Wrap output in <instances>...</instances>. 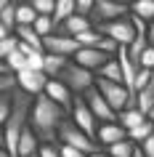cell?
Returning <instances> with one entry per match:
<instances>
[{"label":"cell","instance_id":"b9f144b4","mask_svg":"<svg viewBox=\"0 0 154 157\" xmlns=\"http://www.w3.org/2000/svg\"><path fill=\"white\" fill-rule=\"evenodd\" d=\"M88 157H109L106 152H96V155H88Z\"/></svg>","mask_w":154,"mask_h":157},{"label":"cell","instance_id":"603a6c76","mask_svg":"<svg viewBox=\"0 0 154 157\" xmlns=\"http://www.w3.org/2000/svg\"><path fill=\"white\" fill-rule=\"evenodd\" d=\"M149 136H154V123L152 120H146V123H141L138 128H133V131H128V141H133L136 147H141Z\"/></svg>","mask_w":154,"mask_h":157},{"label":"cell","instance_id":"7bdbcfd3","mask_svg":"<svg viewBox=\"0 0 154 157\" xmlns=\"http://www.w3.org/2000/svg\"><path fill=\"white\" fill-rule=\"evenodd\" d=\"M6 147V144H3V128H0V149Z\"/></svg>","mask_w":154,"mask_h":157},{"label":"cell","instance_id":"1f68e13d","mask_svg":"<svg viewBox=\"0 0 154 157\" xmlns=\"http://www.w3.org/2000/svg\"><path fill=\"white\" fill-rule=\"evenodd\" d=\"M16 48H19V37H16V35H11V37H6V40H0V61H6Z\"/></svg>","mask_w":154,"mask_h":157},{"label":"cell","instance_id":"ba28073f","mask_svg":"<svg viewBox=\"0 0 154 157\" xmlns=\"http://www.w3.org/2000/svg\"><path fill=\"white\" fill-rule=\"evenodd\" d=\"M43 51L48 53V56H61V59H72L77 51H80V45H77V40L74 37H66V35H48V37H43Z\"/></svg>","mask_w":154,"mask_h":157},{"label":"cell","instance_id":"e0dca14e","mask_svg":"<svg viewBox=\"0 0 154 157\" xmlns=\"http://www.w3.org/2000/svg\"><path fill=\"white\" fill-rule=\"evenodd\" d=\"M146 120H149V117H146V115H141V112H138L136 107H128V109H122L120 115H117V123H120L122 128H125V131H133V128H138V125H141V123H146Z\"/></svg>","mask_w":154,"mask_h":157},{"label":"cell","instance_id":"e575fe53","mask_svg":"<svg viewBox=\"0 0 154 157\" xmlns=\"http://www.w3.org/2000/svg\"><path fill=\"white\" fill-rule=\"evenodd\" d=\"M74 13L90 19V13H93V0H77V3H74Z\"/></svg>","mask_w":154,"mask_h":157},{"label":"cell","instance_id":"ffe728a7","mask_svg":"<svg viewBox=\"0 0 154 157\" xmlns=\"http://www.w3.org/2000/svg\"><path fill=\"white\" fill-rule=\"evenodd\" d=\"M69 16H74V0H56V11H53V27H61ZM53 29V32H56Z\"/></svg>","mask_w":154,"mask_h":157},{"label":"cell","instance_id":"ac0fdd59","mask_svg":"<svg viewBox=\"0 0 154 157\" xmlns=\"http://www.w3.org/2000/svg\"><path fill=\"white\" fill-rule=\"evenodd\" d=\"M13 35L19 37V43H24V45H29V48H35V51H43V37L35 32L32 27H16ZM43 53H45V51H43Z\"/></svg>","mask_w":154,"mask_h":157},{"label":"cell","instance_id":"9a60e30c","mask_svg":"<svg viewBox=\"0 0 154 157\" xmlns=\"http://www.w3.org/2000/svg\"><path fill=\"white\" fill-rule=\"evenodd\" d=\"M37 149H40V139H37L35 131L27 125L24 133H21V139H19V152H16V157H32V155H37Z\"/></svg>","mask_w":154,"mask_h":157},{"label":"cell","instance_id":"7c38bea8","mask_svg":"<svg viewBox=\"0 0 154 157\" xmlns=\"http://www.w3.org/2000/svg\"><path fill=\"white\" fill-rule=\"evenodd\" d=\"M45 96H48L56 107H61L64 112H69V109H72L74 93L69 91L64 83H58V80H48V85H45Z\"/></svg>","mask_w":154,"mask_h":157},{"label":"cell","instance_id":"7a4b0ae2","mask_svg":"<svg viewBox=\"0 0 154 157\" xmlns=\"http://www.w3.org/2000/svg\"><path fill=\"white\" fill-rule=\"evenodd\" d=\"M58 144H66V147L77 149V152H82V155H96V152H104V147L98 144L96 139H90V136H85V133L77 128V125L66 117L64 123H61V128H58V136H56Z\"/></svg>","mask_w":154,"mask_h":157},{"label":"cell","instance_id":"2e32d148","mask_svg":"<svg viewBox=\"0 0 154 157\" xmlns=\"http://www.w3.org/2000/svg\"><path fill=\"white\" fill-rule=\"evenodd\" d=\"M136 109L141 112V115H152V109H154V77H152V83L146 85L144 91H138L136 93Z\"/></svg>","mask_w":154,"mask_h":157},{"label":"cell","instance_id":"83f0119b","mask_svg":"<svg viewBox=\"0 0 154 157\" xmlns=\"http://www.w3.org/2000/svg\"><path fill=\"white\" fill-rule=\"evenodd\" d=\"M32 29L40 35V37L53 35V29H56V27H53V16H37V19H35V24H32Z\"/></svg>","mask_w":154,"mask_h":157},{"label":"cell","instance_id":"5b68a950","mask_svg":"<svg viewBox=\"0 0 154 157\" xmlns=\"http://www.w3.org/2000/svg\"><path fill=\"white\" fill-rule=\"evenodd\" d=\"M122 16H130V3H120V0H93V13H90L93 27L117 21Z\"/></svg>","mask_w":154,"mask_h":157},{"label":"cell","instance_id":"4fadbf2b","mask_svg":"<svg viewBox=\"0 0 154 157\" xmlns=\"http://www.w3.org/2000/svg\"><path fill=\"white\" fill-rule=\"evenodd\" d=\"M125 139H128V131H125L117 120H114V123H101L98 131H96V141L101 144V147H112V144L125 141Z\"/></svg>","mask_w":154,"mask_h":157},{"label":"cell","instance_id":"d590c367","mask_svg":"<svg viewBox=\"0 0 154 157\" xmlns=\"http://www.w3.org/2000/svg\"><path fill=\"white\" fill-rule=\"evenodd\" d=\"M37 157H61L58 155V144H40Z\"/></svg>","mask_w":154,"mask_h":157},{"label":"cell","instance_id":"52a82bcc","mask_svg":"<svg viewBox=\"0 0 154 157\" xmlns=\"http://www.w3.org/2000/svg\"><path fill=\"white\" fill-rule=\"evenodd\" d=\"M69 120H72L77 128H80L85 136H90V139H96V131H98V123H96V117L90 115V109H88V104H85V99L82 96H74V101H72V109H69Z\"/></svg>","mask_w":154,"mask_h":157},{"label":"cell","instance_id":"8fae6325","mask_svg":"<svg viewBox=\"0 0 154 157\" xmlns=\"http://www.w3.org/2000/svg\"><path fill=\"white\" fill-rule=\"evenodd\" d=\"M45 85H48V77L43 72H19L16 75V88L19 91H24L27 96H40L45 93Z\"/></svg>","mask_w":154,"mask_h":157},{"label":"cell","instance_id":"5bb4252c","mask_svg":"<svg viewBox=\"0 0 154 157\" xmlns=\"http://www.w3.org/2000/svg\"><path fill=\"white\" fill-rule=\"evenodd\" d=\"M88 29H93V21H90L88 16H69L64 21V24L58 27L56 32L58 35H66V37H77V35H82V32H88Z\"/></svg>","mask_w":154,"mask_h":157},{"label":"cell","instance_id":"f1b7e54d","mask_svg":"<svg viewBox=\"0 0 154 157\" xmlns=\"http://www.w3.org/2000/svg\"><path fill=\"white\" fill-rule=\"evenodd\" d=\"M74 40H77V45H80V48H98V43H101V35H98L96 29H88V32L77 35Z\"/></svg>","mask_w":154,"mask_h":157},{"label":"cell","instance_id":"d4e9b609","mask_svg":"<svg viewBox=\"0 0 154 157\" xmlns=\"http://www.w3.org/2000/svg\"><path fill=\"white\" fill-rule=\"evenodd\" d=\"M133 152H136V144L133 141H117V144H112V147H106V155L109 157H133Z\"/></svg>","mask_w":154,"mask_h":157},{"label":"cell","instance_id":"f546056e","mask_svg":"<svg viewBox=\"0 0 154 157\" xmlns=\"http://www.w3.org/2000/svg\"><path fill=\"white\" fill-rule=\"evenodd\" d=\"M0 24L6 27L11 35H13V29H16V16H13V3H6V8H3V13H0Z\"/></svg>","mask_w":154,"mask_h":157},{"label":"cell","instance_id":"277c9868","mask_svg":"<svg viewBox=\"0 0 154 157\" xmlns=\"http://www.w3.org/2000/svg\"><path fill=\"white\" fill-rule=\"evenodd\" d=\"M96 91L104 96V101L117 112V115H120L122 109H128V107H136V99L128 93V88L122 83H109V80L96 77Z\"/></svg>","mask_w":154,"mask_h":157},{"label":"cell","instance_id":"8d00e7d4","mask_svg":"<svg viewBox=\"0 0 154 157\" xmlns=\"http://www.w3.org/2000/svg\"><path fill=\"white\" fill-rule=\"evenodd\" d=\"M58 155H61V157H85L82 152H77V149H72V147H66V144H58Z\"/></svg>","mask_w":154,"mask_h":157},{"label":"cell","instance_id":"60d3db41","mask_svg":"<svg viewBox=\"0 0 154 157\" xmlns=\"http://www.w3.org/2000/svg\"><path fill=\"white\" fill-rule=\"evenodd\" d=\"M133 157H146V155H144V152H141V149L136 147V152H133Z\"/></svg>","mask_w":154,"mask_h":157},{"label":"cell","instance_id":"f35d334b","mask_svg":"<svg viewBox=\"0 0 154 157\" xmlns=\"http://www.w3.org/2000/svg\"><path fill=\"white\" fill-rule=\"evenodd\" d=\"M149 45L154 48V19L149 21Z\"/></svg>","mask_w":154,"mask_h":157},{"label":"cell","instance_id":"44dd1931","mask_svg":"<svg viewBox=\"0 0 154 157\" xmlns=\"http://www.w3.org/2000/svg\"><path fill=\"white\" fill-rule=\"evenodd\" d=\"M130 16H138L141 21H152L154 19V0H136L130 3Z\"/></svg>","mask_w":154,"mask_h":157},{"label":"cell","instance_id":"ee69618b","mask_svg":"<svg viewBox=\"0 0 154 157\" xmlns=\"http://www.w3.org/2000/svg\"><path fill=\"white\" fill-rule=\"evenodd\" d=\"M0 157H8V155H6V152H3V149H0Z\"/></svg>","mask_w":154,"mask_h":157},{"label":"cell","instance_id":"7402d4cb","mask_svg":"<svg viewBox=\"0 0 154 157\" xmlns=\"http://www.w3.org/2000/svg\"><path fill=\"white\" fill-rule=\"evenodd\" d=\"M96 77H101V80H109V83H122V69H120V61H117V56H114L112 61H106V64L96 72Z\"/></svg>","mask_w":154,"mask_h":157},{"label":"cell","instance_id":"6da1fadb","mask_svg":"<svg viewBox=\"0 0 154 157\" xmlns=\"http://www.w3.org/2000/svg\"><path fill=\"white\" fill-rule=\"evenodd\" d=\"M64 120H66V112L61 107H56L45 93H40V96H35V99H32L29 128H32L35 136L40 139V144H53Z\"/></svg>","mask_w":154,"mask_h":157},{"label":"cell","instance_id":"484cf974","mask_svg":"<svg viewBox=\"0 0 154 157\" xmlns=\"http://www.w3.org/2000/svg\"><path fill=\"white\" fill-rule=\"evenodd\" d=\"M13 91H16V88L0 93V128L6 125V120H8V115H11V109H13Z\"/></svg>","mask_w":154,"mask_h":157},{"label":"cell","instance_id":"d6a6232c","mask_svg":"<svg viewBox=\"0 0 154 157\" xmlns=\"http://www.w3.org/2000/svg\"><path fill=\"white\" fill-rule=\"evenodd\" d=\"M152 77H154V69H138V75H136V85H133V91H144L146 85L152 83Z\"/></svg>","mask_w":154,"mask_h":157},{"label":"cell","instance_id":"4316f807","mask_svg":"<svg viewBox=\"0 0 154 157\" xmlns=\"http://www.w3.org/2000/svg\"><path fill=\"white\" fill-rule=\"evenodd\" d=\"M6 67H8V72H11V75L27 72V56H21V53H19V48H16L8 59H6Z\"/></svg>","mask_w":154,"mask_h":157},{"label":"cell","instance_id":"8992f818","mask_svg":"<svg viewBox=\"0 0 154 157\" xmlns=\"http://www.w3.org/2000/svg\"><path fill=\"white\" fill-rule=\"evenodd\" d=\"M101 37H109V40H114L120 48H128L130 43H133V37H136V29H133V21H130V16H122L117 19V21H109V24H98L93 27Z\"/></svg>","mask_w":154,"mask_h":157},{"label":"cell","instance_id":"ab89813d","mask_svg":"<svg viewBox=\"0 0 154 157\" xmlns=\"http://www.w3.org/2000/svg\"><path fill=\"white\" fill-rule=\"evenodd\" d=\"M6 37H11V32H8L3 24H0V40H6Z\"/></svg>","mask_w":154,"mask_h":157},{"label":"cell","instance_id":"cb8c5ba5","mask_svg":"<svg viewBox=\"0 0 154 157\" xmlns=\"http://www.w3.org/2000/svg\"><path fill=\"white\" fill-rule=\"evenodd\" d=\"M66 61H69V59H61V56H48V53H45V67H43L45 77H48V80H56L58 75H61V69L66 67Z\"/></svg>","mask_w":154,"mask_h":157},{"label":"cell","instance_id":"d6986e66","mask_svg":"<svg viewBox=\"0 0 154 157\" xmlns=\"http://www.w3.org/2000/svg\"><path fill=\"white\" fill-rule=\"evenodd\" d=\"M13 16H16V27H32L37 13L29 3H13Z\"/></svg>","mask_w":154,"mask_h":157},{"label":"cell","instance_id":"4dcf8cb0","mask_svg":"<svg viewBox=\"0 0 154 157\" xmlns=\"http://www.w3.org/2000/svg\"><path fill=\"white\" fill-rule=\"evenodd\" d=\"M29 6L35 8L37 16H53V11H56V3L53 0H32Z\"/></svg>","mask_w":154,"mask_h":157},{"label":"cell","instance_id":"9c48e42d","mask_svg":"<svg viewBox=\"0 0 154 157\" xmlns=\"http://www.w3.org/2000/svg\"><path fill=\"white\" fill-rule=\"evenodd\" d=\"M82 99H85V104H88V109H90V115L96 117L98 125H101V123H114V120H117V112H114V109L104 101V96H101L96 88H90Z\"/></svg>","mask_w":154,"mask_h":157},{"label":"cell","instance_id":"30bf717a","mask_svg":"<svg viewBox=\"0 0 154 157\" xmlns=\"http://www.w3.org/2000/svg\"><path fill=\"white\" fill-rule=\"evenodd\" d=\"M114 56H109V53H101L98 48H80L77 53L72 56V61L77 67H82V69H88V72H93L96 75L101 67L106 64V61H112Z\"/></svg>","mask_w":154,"mask_h":157},{"label":"cell","instance_id":"f6af8a7d","mask_svg":"<svg viewBox=\"0 0 154 157\" xmlns=\"http://www.w3.org/2000/svg\"><path fill=\"white\" fill-rule=\"evenodd\" d=\"M32 157H37V155H32Z\"/></svg>","mask_w":154,"mask_h":157},{"label":"cell","instance_id":"836d02e7","mask_svg":"<svg viewBox=\"0 0 154 157\" xmlns=\"http://www.w3.org/2000/svg\"><path fill=\"white\" fill-rule=\"evenodd\" d=\"M138 69H154V48H152V45L141 53V59H138Z\"/></svg>","mask_w":154,"mask_h":157},{"label":"cell","instance_id":"3957f363","mask_svg":"<svg viewBox=\"0 0 154 157\" xmlns=\"http://www.w3.org/2000/svg\"><path fill=\"white\" fill-rule=\"evenodd\" d=\"M56 80H58V83H64L74 96H85L90 88H96V75L88 72V69H82V67H77L72 59L66 61V67L61 69V75H58Z\"/></svg>","mask_w":154,"mask_h":157},{"label":"cell","instance_id":"74e56055","mask_svg":"<svg viewBox=\"0 0 154 157\" xmlns=\"http://www.w3.org/2000/svg\"><path fill=\"white\" fill-rule=\"evenodd\" d=\"M138 149H141V152H144L146 157H154V136H149V139H146Z\"/></svg>","mask_w":154,"mask_h":157}]
</instances>
